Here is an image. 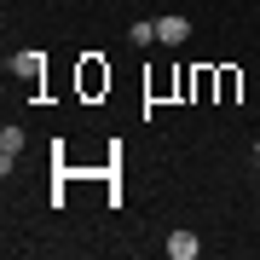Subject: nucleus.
I'll list each match as a JSON object with an SVG mask.
<instances>
[{
  "label": "nucleus",
  "instance_id": "4",
  "mask_svg": "<svg viewBox=\"0 0 260 260\" xmlns=\"http://www.w3.org/2000/svg\"><path fill=\"white\" fill-rule=\"evenodd\" d=\"M197 249H203L197 232H185V225H179V232H168V254H174V260H197Z\"/></svg>",
  "mask_w": 260,
  "mask_h": 260
},
{
  "label": "nucleus",
  "instance_id": "3",
  "mask_svg": "<svg viewBox=\"0 0 260 260\" xmlns=\"http://www.w3.org/2000/svg\"><path fill=\"white\" fill-rule=\"evenodd\" d=\"M23 156V127H0V174H12Z\"/></svg>",
  "mask_w": 260,
  "mask_h": 260
},
{
  "label": "nucleus",
  "instance_id": "1",
  "mask_svg": "<svg viewBox=\"0 0 260 260\" xmlns=\"http://www.w3.org/2000/svg\"><path fill=\"white\" fill-rule=\"evenodd\" d=\"M12 75H18V81H29V87H35L41 75H47V52H35V47H29V52H18V58H12Z\"/></svg>",
  "mask_w": 260,
  "mask_h": 260
},
{
  "label": "nucleus",
  "instance_id": "5",
  "mask_svg": "<svg viewBox=\"0 0 260 260\" xmlns=\"http://www.w3.org/2000/svg\"><path fill=\"white\" fill-rule=\"evenodd\" d=\"M81 87H87V93L110 87V70H99V58H87V70H81Z\"/></svg>",
  "mask_w": 260,
  "mask_h": 260
},
{
  "label": "nucleus",
  "instance_id": "2",
  "mask_svg": "<svg viewBox=\"0 0 260 260\" xmlns=\"http://www.w3.org/2000/svg\"><path fill=\"white\" fill-rule=\"evenodd\" d=\"M156 41H162V47H185V41H191V18H174V12L156 18Z\"/></svg>",
  "mask_w": 260,
  "mask_h": 260
},
{
  "label": "nucleus",
  "instance_id": "6",
  "mask_svg": "<svg viewBox=\"0 0 260 260\" xmlns=\"http://www.w3.org/2000/svg\"><path fill=\"white\" fill-rule=\"evenodd\" d=\"M127 41H133V47H150V41H156V18L133 23V29H127Z\"/></svg>",
  "mask_w": 260,
  "mask_h": 260
}]
</instances>
